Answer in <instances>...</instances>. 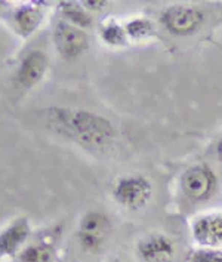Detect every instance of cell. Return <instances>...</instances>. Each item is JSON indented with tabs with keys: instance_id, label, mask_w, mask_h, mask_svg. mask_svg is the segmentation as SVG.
Wrapping results in <instances>:
<instances>
[{
	"instance_id": "1",
	"label": "cell",
	"mask_w": 222,
	"mask_h": 262,
	"mask_svg": "<svg viewBox=\"0 0 222 262\" xmlns=\"http://www.w3.org/2000/svg\"><path fill=\"white\" fill-rule=\"evenodd\" d=\"M46 124L55 134L92 151H104L116 141V127L101 114L84 108L51 107L45 111Z\"/></svg>"
},
{
	"instance_id": "2",
	"label": "cell",
	"mask_w": 222,
	"mask_h": 262,
	"mask_svg": "<svg viewBox=\"0 0 222 262\" xmlns=\"http://www.w3.org/2000/svg\"><path fill=\"white\" fill-rule=\"evenodd\" d=\"M206 18L208 12L200 5L173 3L160 12L159 23L173 37H191L203 28Z\"/></svg>"
},
{
	"instance_id": "3",
	"label": "cell",
	"mask_w": 222,
	"mask_h": 262,
	"mask_svg": "<svg viewBox=\"0 0 222 262\" xmlns=\"http://www.w3.org/2000/svg\"><path fill=\"white\" fill-rule=\"evenodd\" d=\"M153 193V182L142 173H129L117 178L111 190L114 202L127 210H139L147 206Z\"/></svg>"
},
{
	"instance_id": "4",
	"label": "cell",
	"mask_w": 222,
	"mask_h": 262,
	"mask_svg": "<svg viewBox=\"0 0 222 262\" xmlns=\"http://www.w3.org/2000/svg\"><path fill=\"white\" fill-rule=\"evenodd\" d=\"M180 187L184 197L190 202L205 203L210 200L218 190V175L206 163H197L182 172Z\"/></svg>"
},
{
	"instance_id": "5",
	"label": "cell",
	"mask_w": 222,
	"mask_h": 262,
	"mask_svg": "<svg viewBox=\"0 0 222 262\" xmlns=\"http://www.w3.org/2000/svg\"><path fill=\"white\" fill-rule=\"evenodd\" d=\"M113 233V222L99 210H89L82 215L76 237L84 252L95 253L104 248Z\"/></svg>"
},
{
	"instance_id": "6",
	"label": "cell",
	"mask_w": 222,
	"mask_h": 262,
	"mask_svg": "<svg viewBox=\"0 0 222 262\" xmlns=\"http://www.w3.org/2000/svg\"><path fill=\"white\" fill-rule=\"evenodd\" d=\"M52 40L58 55L65 61H74L80 58L91 48V39L86 30L74 27L64 19H58L55 23Z\"/></svg>"
},
{
	"instance_id": "7",
	"label": "cell",
	"mask_w": 222,
	"mask_h": 262,
	"mask_svg": "<svg viewBox=\"0 0 222 262\" xmlns=\"http://www.w3.org/2000/svg\"><path fill=\"white\" fill-rule=\"evenodd\" d=\"M135 255L141 262H173L178 255V246L170 235L151 231L139 237Z\"/></svg>"
},
{
	"instance_id": "8",
	"label": "cell",
	"mask_w": 222,
	"mask_h": 262,
	"mask_svg": "<svg viewBox=\"0 0 222 262\" xmlns=\"http://www.w3.org/2000/svg\"><path fill=\"white\" fill-rule=\"evenodd\" d=\"M191 237L200 249H222V212L209 210L191 221Z\"/></svg>"
},
{
	"instance_id": "9",
	"label": "cell",
	"mask_w": 222,
	"mask_h": 262,
	"mask_svg": "<svg viewBox=\"0 0 222 262\" xmlns=\"http://www.w3.org/2000/svg\"><path fill=\"white\" fill-rule=\"evenodd\" d=\"M49 69V58L40 49H31L19 59L16 69V83L19 88L30 91L42 83Z\"/></svg>"
},
{
	"instance_id": "10",
	"label": "cell",
	"mask_w": 222,
	"mask_h": 262,
	"mask_svg": "<svg viewBox=\"0 0 222 262\" xmlns=\"http://www.w3.org/2000/svg\"><path fill=\"white\" fill-rule=\"evenodd\" d=\"M31 234L30 221L24 216H19L11 221L5 228L0 230V258L16 256L26 248Z\"/></svg>"
},
{
	"instance_id": "11",
	"label": "cell",
	"mask_w": 222,
	"mask_h": 262,
	"mask_svg": "<svg viewBox=\"0 0 222 262\" xmlns=\"http://www.w3.org/2000/svg\"><path fill=\"white\" fill-rule=\"evenodd\" d=\"M14 26L21 37L31 36L42 26L45 19V11L39 2H31L18 6L12 14Z\"/></svg>"
},
{
	"instance_id": "12",
	"label": "cell",
	"mask_w": 222,
	"mask_h": 262,
	"mask_svg": "<svg viewBox=\"0 0 222 262\" xmlns=\"http://www.w3.org/2000/svg\"><path fill=\"white\" fill-rule=\"evenodd\" d=\"M51 238H42L33 243H27L16 255L18 262H56L58 252H56L55 243L48 242Z\"/></svg>"
},
{
	"instance_id": "13",
	"label": "cell",
	"mask_w": 222,
	"mask_h": 262,
	"mask_svg": "<svg viewBox=\"0 0 222 262\" xmlns=\"http://www.w3.org/2000/svg\"><path fill=\"white\" fill-rule=\"evenodd\" d=\"M58 12L61 15V19L74 27L87 30L94 26V16L84 9L82 2H59Z\"/></svg>"
},
{
	"instance_id": "14",
	"label": "cell",
	"mask_w": 222,
	"mask_h": 262,
	"mask_svg": "<svg viewBox=\"0 0 222 262\" xmlns=\"http://www.w3.org/2000/svg\"><path fill=\"white\" fill-rule=\"evenodd\" d=\"M99 39L108 48H125L129 45V37L126 34L125 23H120L117 18L108 16L99 26Z\"/></svg>"
},
{
	"instance_id": "15",
	"label": "cell",
	"mask_w": 222,
	"mask_h": 262,
	"mask_svg": "<svg viewBox=\"0 0 222 262\" xmlns=\"http://www.w3.org/2000/svg\"><path fill=\"white\" fill-rule=\"evenodd\" d=\"M126 34L130 41H145L159 36L157 27L147 16H132L125 23Z\"/></svg>"
},
{
	"instance_id": "16",
	"label": "cell",
	"mask_w": 222,
	"mask_h": 262,
	"mask_svg": "<svg viewBox=\"0 0 222 262\" xmlns=\"http://www.w3.org/2000/svg\"><path fill=\"white\" fill-rule=\"evenodd\" d=\"M187 262H222V249H194Z\"/></svg>"
},
{
	"instance_id": "17",
	"label": "cell",
	"mask_w": 222,
	"mask_h": 262,
	"mask_svg": "<svg viewBox=\"0 0 222 262\" xmlns=\"http://www.w3.org/2000/svg\"><path fill=\"white\" fill-rule=\"evenodd\" d=\"M82 5L87 12L95 14V12H102L105 8H108L110 3L105 0H84V2H82Z\"/></svg>"
},
{
	"instance_id": "18",
	"label": "cell",
	"mask_w": 222,
	"mask_h": 262,
	"mask_svg": "<svg viewBox=\"0 0 222 262\" xmlns=\"http://www.w3.org/2000/svg\"><path fill=\"white\" fill-rule=\"evenodd\" d=\"M216 157H218V162L222 165V137L216 144Z\"/></svg>"
},
{
	"instance_id": "19",
	"label": "cell",
	"mask_w": 222,
	"mask_h": 262,
	"mask_svg": "<svg viewBox=\"0 0 222 262\" xmlns=\"http://www.w3.org/2000/svg\"><path fill=\"white\" fill-rule=\"evenodd\" d=\"M105 262H123L120 258H110V259H107Z\"/></svg>"
},
{
	"instance_id": "20",
	"label": "cell",
	"mask_w": 222,
	"mask_h": 262,
	"mask_svg": "<svg viewBox=\"0 0 222 262\" xmlns=\"http://www.w3.org/2000/svg\"><path fill=\"white\" fill-rule=\"evenodd\" d=\"M218 46H219V45H218ZM219 48H222V46H219Z\"/></svg>"
}]
</instances>
